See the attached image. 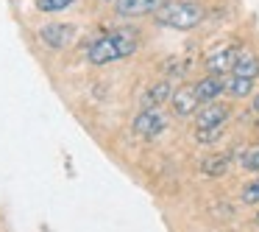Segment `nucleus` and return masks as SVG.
Masks as SVG:
<instances>
[{"mask_svg":"<svg viewBox=\"0 0 259 232\" xmlns=\"http://www.w3.org/2000/svg\"><path fill=\"white\" fill-rule=\"evenodd\" d=\"M192 90H195V95L201 104H212L226 92V79L223 76H203L201 81L192 84Z\"/></svg>","mask_w":259,"mask_h":232,"instance_id":"nucleus-8","label":"nucleus"},{"mask_svg":"<svg viewBox=\"0 0 259 232\" xmlns=\"http://www.w3.org/2000/svg\"><path fill=\"white\" fill-rule=\"evenodd\" d=\"M220 135H223V126H218V129H195V140L201 143V146H209V143H218Z\"/></svg>","mask_w":259,"mask_h":232,"instance_id":"nucleus-15","label":"nucleus"},{"mask_svg":"<svg viewBox=\"0 0 259 232\" xmlns=\"http://www.w3.org/2000/svg\"><path fill=\"white\" fill-rule=\"evenodd\" d=\"M173 98V87L167 84V81H159V84L148 87V92L142 95V107L145 109H159L164 101H170Z\"/></svg>","mask_w":259,"mask_h":232,"instance_id":"nucleus-10","label":"nucleus"},{"mask_svg":"<svg viewBox=\"0 0 259 232\" xmlns=\"http://www.w3.org/2000/svg\"><path fill=\"white\" fill-rule=\"evenodd\" d=\"M42 42H45L48 48H53V51H62V48H67L70 42L75 40V28L70 23H51L45 25V28L39 31Z\"/></svg>","mask_w":259,"mask_h":232,"instance_id":"nucleus-6","label":"nucleus"},{"mask_svg":"<svg viewBox=\"0 0 259 232\" xmlns=\"http://www.w3.org/2000/svg\"><path fill=\"white\" fill-rule=\"evenodd\" d=\"M242 165H245L248 171H259V148L248 151V154H245V159H242Z\"/></svg>","mask_w":259,"mask_h":232,"instance_id":"nucleus-17","label":"nucleus"},{"mask_svg":"<svg viewBox=\"0 0 259 232\" xmlns=\"http://www.w3.org/2000/svg\"><path fill=\"white\" fill-rule=\"evenodd\" d=\"M170 0H114V9L123 17H142V14H156Z\"/></svg>","mask_w":259,"mask_h":232,"instance_id":"nucleus-7","label":"nucleus"},{"mask_svg":"<svg viewBox=\"0 0 259 232\" xmlns=\"http://www.w3.org/2000/svg\"><path fill=\"white\" fill-rule=\"evenodd\" d=\"M170 104H173V112L179 115V118L195 115L198 107H201V101H198V95H195V90H192V87H179V90H173Z\"/></svg>","mask_w":259,"mask_h":232,"instance_id":"nucleus-9","label":"nucleus"},{"mask_svg":"<svg viewBox=\"0 0 259 232\" xmlns=\"http://www.w3.org/2000/svg\"><path fill=\"white\" fill-rule=\"evenodd\" d=\"M231 76H237V79H259V56H253L251 51H242L240 59H237L234 70H231Z\"/></svg>","mask_w":259,"mask_h":232,"instance_id":"nucleus-11","label":"nucleus"},{"mask_svg":"<svg viewBox=\"0 0 259 232\" xmlns=\"http://www.w3.org/2000/svg\"><path fill=\"white\" fill-rule=\"evenodd\" d=\"M75 0H36V9L39 12H64V9H70Z\"/></svg>","mask_w":259,"mask_h":232,"instance_id":"nucleus-14","label":"nucleus"},{"mask_svg":"<svg viewBox=\"0 0 259 232\" xmlns=\"http://www.w3.org/2000/svg\"><path fill=\"white\" fill-rule=\"evenodd\" d=\"M229 115H231L229 104H218V101L203 104L195 115V129H218V126H226Z\"/></svg>","mask_w":259,"mask_h":232,"instance_id":"nucleus-5","label":"nucleus"},{"mask_svg":"<svg viewBox=\"0 0 259 232\" xmlns=\"http://www.w3.org/2000/svg\"><path fill=\"white\" fill-rule=\"evenodd\" d=\"M253 112L259 115V92H256V95H253Z\"/></svg>","mask_w":259,"mask_h":232,"instance_id":"nucleus-18","label":"nucleus"},{"mask_svg":"<svg viewBox=\"0 0 259 232\" xmlns=\"http://www.w3.org/2000/svg\"><path fill=\"white\" fill-rule=\"evenodd\" d=\"M251 92H253V81L251 79H237V76H229V79H226V95L248 98Z\"/></svg>","mask_w":259,"mask_h":232,"instance_id":"nucleus-13","label":"nucleus"},{"mask_svg":"<svg viewBox=\"0 0 259 232\" xmlns=\"http://www.w3.org/2000/svg\"><path fill=\"white\" fill-rule=\"evenodd\" d=\"M229 168H231V154H212L201 162V171L206 176H223L229 174Z\"/></svg>","mask_w":259,"mask_h":232,"instance_id":"nucleus-12","label":"nucleus"},{"mask_svg":"<svg viewBox=\"0 0 259 232\" xmlns=\"http://www.w3.org/2000/svg\"><path fill=\"white\" fill-rule=\"evenodd\" d=\"M240 198H242V202H245V204H259V179L248 182V185L242 187Z\"/></svg>","mask_w":259,"mask_h":232,"instance_id":"nucleus-16","label":"nucleus"},{"mask_svg":"<svg viewBox=\"0 0 259 232\" xmlns=\"http://www.w3.org/2000/svg\"><path fill=\"white\" fill-rule=\"evenodd\" d=\"M137 48H140V34L131 28H120V31H112V34L92 40L87 45V59L92 64H109V62H120V59L131 56Z\"/></svg>","mask_w":259,"mask_h":232,"instance_id":"nucleus-1","label":"nucleus"},{"mask_svg":"<svg viewBox=\"0 0 259 232\" xmlns=\"http://www.w3.org/2000/svg\"><path fill=\"white\" fill-rule=\"evenodd\" d=\"M203 14L206 12H203L198 0H170L153 17H156L159 25H167V28H176V31H190L195 25H201Z\"/></svg>","mask_w":259,"mask_h":232,"instance_id":"nucleus-2","label":"nucleus"},{"mask_svg":"<svg viewBox=\"0 0 259 232\" xmlns=\"http://www.w3.org/2000/svg\"><path fill=\"white\" fill-rule=\"evenodd\" d=\"M240 48L234 45H226V48H218V51H212L206 56V70L209 76H231V70H234L237 59H240Z\"/></svg>","mask_w":259,"mask_h":232,"instance_id":"nucleus-3","label":"nucleus"},{"mask_svg":"<svg viewBox=\"0 0 259 232\" xmlns=\"http://www.w3.org/2000/svg\"><path fill=\"white\" fill-rule=\"evenodd\" d=\"M167 129V115L162 109H142L134 118V135L140 137H156Z\"/></svg>","mask_w":259,"mask_h":232,"instance_id":"nucleus-4","label":"nucleus"},{"mask_svg":"<svg viewBox=\"0 0 259 232\" xmlns=\"http://www.w3.org/2000/svg\"><path fill=\"white\" fill-rule=\"evenodd\" d=\"M253 221H256V226H259V213H256V218H253Z\"/></svg>","mask_w":259,"mask_h":232,"instance_id":"nucleus-19","label":"nucleus"}]
</instances>
